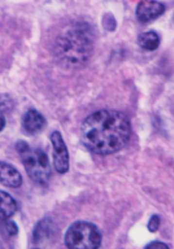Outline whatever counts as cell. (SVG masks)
I'll list each match as a JSON object with an SVG mask.
<instances>
[{"label": "cell", "mask_w": 174, "mask_h": 249, "mask_svg": "<svg viewBox=\"0 0 174 249\" xmlns=\"http://www.w3.org/2000/svg\"><path fill=\"white\" fill-rule=\"evenodd\" d=\"M58 228L50 218H43L38 221L33 230V243L35 246L45 247L53 242L57 234Z\"/></svg>", "instance_id": "obj_6"}, {"label": "cell", "mask_w": 174, "mask_h": 249, "mask_svg": "<svg viewBox=\"0 0 174 249\" xmlns=\"http://www.w3.org/2000/svg\"><path fill=\"white\" fill-rule=\"evenodd\" d=\"M6 118L2 112H0V132L5 128Z\"/></svg>", "instance_id": "obj_16"}, {"label": "cell", "mask_w": 174, "mask_h": 249, "mask_svg": "<svg viewBox=\"0 0 174 249\" xmlns=\"http://www.w3.org/2000/svg\"><path fill=\"white\" fill-rule=\"evenodd\" d=\"M22 175L16 168L7 162L0 161V184L3 186L17 189L22 186Z\"/></svg>", "instance_id": "obj_9"}, {"label": "cell", "mask_w": 174, "mask_h": 249, "mask_svg": "<svg viewBox=\"0 0 174 249\" xmlns=\"http://www.w3.org/2000/svg\"><path fill=\"white\" fill-rule=\"evenodd\" d=\"M1 100H2V98H0V107H2V106H3V104H4V102L3 101H1Z\"/></svg>", "instance_id": "obj_17"}, {"label": "cell", "mask_w": 174, "mask_h": 249, "mask_svg": "<svg viewBox=\"0 0 174 249\" xmlns=\"http://www.w3.org/2000/svg\"><path fill=\"white\" fill-rule=\"evenodd\" d=\"M17 210L16 200L9 193L0 190V220L9 219Z\"/></svg>", "instance_id": "obj_10"}, {"label": "cell", "mask_w": 174, "mask_h": 249, "mask_svg": "<svg viewBox=\"0 0 174 249\" xmlns=\"http://www.w3.org/2000/svg\"><path fill=\"white\" fill-rule=\"evenodd\" d=\"M102 238L101 230L96 224L76 221L65 233V245L70 249H96L101 247Z\"/></svg>", "instance_id": "obj_4"}, {"label": "cell", "mask_w": 174, "mask_h": 249, "mask_svg": "<svg viewBox=\"0 0 174 249\" xmlns=\"http://www.w3.org/2000/svg\"><path fill=\"white\" fill-rule=\"evenodd\" d=\"M96 34L90 23L77 21L57 34L52 53L59 64L68 69H79L92 57Z\"/></svg>", "instance_id": "obj_2"}, {"label": "cell", "mask_w": 174, "mask_h": 249, "mask_svg": "<svg viewBox=\"0 0 174 249\" xmlns=\"http://www.w3.org/2000/svg\"><path fill=\"white\" fill-rule=\"evenodd\" d=\"M23 132L28 136H36L42 132L47 126L45 117L34 108L28 109L21 119Z\"/></svg>", "instance_id": "obj_7"}, {"label": "cell", "mask_w": 174, "mask_h": 249, "mask_svg": "<svg viewBox=\"0 0 174 249\" xmlns=\"http://www.w3.org/2000/svg\"><path fill=\"white\" fill-rule=\"evenodd\" d=\"M15 150L32 181L41 186H47L52 176L48 155L39 148L31 147L23 140L16 142Z\"/></svg>", "instance_id": "obj_3"}, {"label": "cell", "mask_w": 174, "mask_h": 249, "mask_svg": "<svg viewBox=\"0 0 174 249\" xmlns=\"http://www.w3.org/2000/svg\"><path fill=\"white\" fill-rule=\"evenodd\" d=\"M166 7L163 3L157 1H141L136 7L135 15L138 21L147 23L156 19L165 12Z\"/></svg>", "instance_id": "obj_8"}, {"label": "cell", "mask_w": 174, "mask_h": 249, "mask_svg": "<svg viewBox=\"0 0 174 249\" xmlns=\"http://www.w3.org/2000/svg\"><path fill=\"white\" fill-rule=\"evenodd\" d=\"M161 218L158 214H153L151 218H149L147 228L150 232H157L160 227Z\"/></svg>", "instance_id": "obj_14"}, {"label": "cell", "mask_w": 174, "mask_h": 249, "mask_svg": "<svg viewBox=\"0 0 174 249\" xmlns=\"http://www.w3.org/2000/svg\"><path fill=\"white\" fill-rule=\"evenodd\" d=\"M102 25L107 31H115L117 23H116V20H115L114 15L111 13H107L104 15L103 19H102Z\"/></svg>", "instance_id": "obj_12"}, {"label": "cell", "mask_w": 174, "mask_h": 249, "mask_svg": "<svg viewBox=\"0 0 174 249\" xmlns=\"http://www.w3.org/2000/svg\"><path fill=\"white\" fill-rule=\"evenodd\" d=\"M3 230L9 237H14L18 233V227L17 224L13 220L3 221Z\"/></svg>", "instance_id": "obj_13"}, {"label": "cell", "mask_w": 174, "mask_h": 249, "mask_svg": "<svg viewBox=\"0 0 174 249\" xmlns=\"http://www.w3.org/2000/svg\"><path fill=\"white\" fill-rule=\"evenodd\" d=\"M137 43L138 45L146 51H155L160 45V37L156 32H144L138 36Z\"/></svg>", "instance_id": "obj_11"}, {"label": "cell", "mask_w": 174, "mask_h": 249, "mask_svg": "<svg viewBox=\"0 0 174 249\" xmlns=\"http://www.w3.org/2000/svg\"><path fill=\"white\" fill-rule=\"evenodd\" d=\"M50 140L53 148L54 168L59 174L64 175L68 172L70 168V156L68 146L58 130H55L51 134Z\"/></svg>", "instance_id": "obj_5"}, {"label": "cell", "mask_w": 174, "mask_h": 249, "mask_svg": "<svg viewBox=\"0 0 174 249\" xmlns=\"http://www.w3.org/2000/svg\"><path fill=\"white\" fill-rule=\"evenodd\" d=\"M131 135L130 120L119 110H96L87 116L81 126L85 147L98 156H109L123 150Z\"/></svg>", "instance_id": "obj_1"}, {"label": "cell", "mask_w": 174, "mask_h": 249, "mask_svg": "<svg viewBox=\"0 0 174 249\" xmlns=\"http://www.w3.org/2000/svg\"><path fill=\"white\" fill-rule=\"evenodd\" d=\"M146 249H169V247L160 241H154L144 246Z\"/></svg>", "instance_id": "obj_15"}]
</instances>
